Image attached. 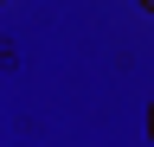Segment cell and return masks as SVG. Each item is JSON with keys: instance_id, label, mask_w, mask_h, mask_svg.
Instances as JSON below:
<instances>
[{"instance_id": "1", "label": "cell", "mask_w": 154, "mask_h": 147, "mask_svg": "<svg viewBox=\"0 0 154 147\" xmlns=\"http://www.w3.org/2000/svg\"><path fill=\"white\" fill-rule=\"evenodd\" d=\"M141 7H154V0H141Z\"/></svg>"}]
</instances>
